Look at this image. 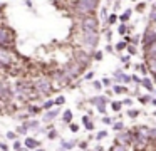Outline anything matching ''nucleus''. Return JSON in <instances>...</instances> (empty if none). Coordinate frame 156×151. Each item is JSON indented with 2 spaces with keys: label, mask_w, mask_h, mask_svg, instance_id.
<instances>
[{
  "label": "nucleus",
  "mask_w": 156,
  "mask_h": 151,
  "mask_svg": "<svg viewBox=\"0 0 156 151\" xmlns=\"http://www.w3.org/2000/svg\"><path fill=\"white\" fill-rule=\"evenodd\" d=\"M74 7H76V12H79L82 15H87L96 10L97 2L96 0H81V2H74Z\"/></svg>",
  "instance_id": "1"
},
{
  "label": "nucleus",
  "mask_w": 156,
  "mask_h": 151,
  "mask_svg": "<svg viewBox=\"0 0 156 151\" xmlns=\"http://www.w3.org/2000/svg\"><path fill=\"white\" fill-rule=\"evenodd\" d=\"M35 89L39 92V96H49L52 92V82L49 81L47 77H39L35 81Z\"/></svg>",
  "instance_id": "2"
},
{
  "label": "nucleus",
  "mask_w": 156,
  "mask_h": 151,
  "mask_svg": "<svg viewBox=\"0 0 156 151\" xmlns=\"http://www.w3.org/2000/svg\"><path fill=\"white\" fill-rule=\"evenodd\" d=\"M81 27H82V32H97L99 22L92 15H86V17H82V20H81Z\"/></svg>",
  "instance_id": "3"
},
{
  "label": "nucleus",
  "mask_w": 156,
  "mask_h": 151,
  "mask_svg": "<svg viewBox=\"0 0 156 151\" xmlns=\"http://www.w3.org/2000/svg\"><path fill=\"white\" fill-rule=\"evenodd\" d=\"M99 42V34L97 32H82V44L87 49H94Z\"/></svg>",
  "instance_id": "4"
},
{
  "label": "nucleus",
  "mask_w": 156,
  "mask_h": 151,
  "mask_svg": "<svg viewBox=\"0 0 156 151\" xmlns=\"http://www.w3.org/2000/svg\"><path fill=\"white\" fill-rule=\"evenodd\" d=\"M81 72H82V67H81V66H79L76 61L67 62V66L64 67V74L67 76L69 79H74V77H77Z\"/></svg>",
  "instance_id": "5"
},
{
  "label": "nucleus",
  "mask_w": 156,
  "mask_h": 151,
  "mask_svg": "<svg viewBox=\"0 0 156 151\" xmlns=\"http://www.w3.org/2000/svg\"><path fill=\"white\" fill-rule=\"evenodd\" d=\"M89 61H91L89 54H86L82 49H81V50H76V62H77V64L82 67V71L89 66Z\"/></svg>",
  "instance_id": "6"
},
{
  "label": "nucleus",
  "mask_w": 156,
  "mask_h": 151,
  "mask_svg": "<svg viewBox=\"0 0 156 151\" xmlns=\"http://www.w3.org/2000/svg\"><path fill=\"white\" fill-rule=\"evenodd\" d=\"M141 41H143V45H144V47L149 45V44H155L156 42V30L155 29H146V32L143 34Z\"/></svg>",
  "instance_id": "7"
},
{
  "label": "nucleus",
  "mask_w": 156,
  "mask_h": 151,
  "mask_svg": "<svg viewBox=\"0 0 156 151\" xmlns=\"http://www.w3.org/2000/svg\"><path fill=\"white\" fill-rule=\"evenodd\" d=\"M106 103H108V97L104 96H94L91 99V104H94L99 113H106Z\"/></svg>",
  "instance_id": "8"
},
{
  "label": "nucleus",
  "mask_w": 156,
  "mask_h": 151,
  "mask_svg": "<svg viewBox=\"0 0 156 151\" xmlns=\"http://www.w3.org/2000/svg\"><path fill=\"white\" fill-rule=\"evenodd\" d=\"M12 42V34L5 27H0V45H7Z\"/></svg>",
  "instance_id": "9"
},
{
  "label": "nucleus",
  "mask_w": 156,
  "mask_h": 151,
  "mask_svg": "<svg viewBox=\"0 0 156 151\" xmlns=\"http://www.w3.org/2000/svg\"><path fill=\"white\" fill-rule=\"evenodd\" d=\"M116 143L126 146L128 143H131V133H119L118 138H116Z\"/></svg>",
  "instance_id": "10"
},
{
  "label": "nucleus",
  "mask_w": 156,
  "mask_h": 151,
  "mask_svg": "<svg viewBox=\"0 0 156 151\" xmlns=\"http://www.w3.org/2000/svg\"><path fill=\"white\" fill-rule=\"evenodd\" d=\"M0 62L3 66H10L12 64V55L8 54L5 49H0Z\"/></svg>",
  "instance_id": "11"
},
{
  "label": "nucleus",
  "mask_w": 156,
  "mask_h": 151,
  "mask_svg": "<svg viewBox=\"0 0 156 151\" xmlns=\"http://www.w3.org/2000/svg\"><path fill=\"white\" fill-rule=\"evenodd\" d=\"M144 50H146V57H148V59H156V42L146 45Z\"/></svg>",
  "instance_id": "12"
},
{
  "label": "nucleus",
  "mask_w": 156,
  "mask_h": 151,
  "mask_svg": "<svg viewBox=\"0 0 156 151\" xmlns=\"http://www.w3.org/2000/svg\"><path fill=\"white\" fill-rule=\"evenodd\" d=\"M139 133H141L143 136H146L149 139V138H156V129L155 128H139Z\"/></svg>",
  "instance_id": "13"
},
{
  "label": "nucleus",
  "mask_w": 156,
  "mask_h": 151,
  "mask_svg": "<svg viewBox=\"0 0 156 151\" xmlns=\"http://www.w3.org/2000/svg\"><path fill=\"white\" fill-rule=\"evenodd\" d=\"M24 144H25V148H29V150H34V148H39L41 143H39L37 139H34V138H25Z\"/></svg>",
  "instance_id": "14"
},
{
  "label": "nucleus",
  "mask_w": 156,
  "mask_h": 151,
  "mask_svg": "<svg viewBox=\"0 0 156 151\" xmlns=\"http://www.w3.org/2000/svg\"><path fill=\"white\" fill-rule=\"evenodd\" d=\"M24 128H25V129H37V128H39V121H35V119L25 121V123H24Z\"/></svg>",
  "instance_id": "15"
},
{
  "label": "nucleus",
  "mask_w": 156,
  "mask_h": 151,
  "mask_svg": "<svg viewBox=\"0 0 156 151\" xmlns=\"http://www.w3.org/2000/svg\"><path fill=\"white\" fill-rule=\"evenodd\" d=\"M59 114V109H54V111H49L47 114L44 116V121L45 123H49V121H52V119H55V116Z\"/></svg>",
  "instance_id": "16"
},
{
  "label": "nucleus",
  "mask_w": 156,
  "mask_h": 151,
  "mask_svg": "<svg viewBox=\"0 0 156 151\" xmlns=\"http://www.w3.org/2000/svg\"><path fill=\"white\" fill-rule=\"evenodd\" d=\"M141 84H143V87H146V89H148V92H153V82H151V81H149L148 77H144V79H141Z\"/></svg>",
  "instance_id": "17"
},
{
  "label": "nucleus",
  "mask_w": 156,
  "mask_h": 151,
  "mask_svg": "<svg viewBox=\"0 0 156 151\" xmlns=\"http://www.w3.org/2000/svg\"><path fill=\"white\" fill-rule=\"evenodd\" d=\"M82 123L86 124V129H87V131L94 129V124H92V121L89 119V116H82Z\"/></svg>",
  "instance_id": "18"
},
{
  "label": "nucleus",
  "mask_w": 156,
  "mask_h": 151,
  "mask_svg": "<svg viewBox=\"0 0 156 151\" xmlns=\"http://www.w3.org/2000/svg\"><path fill=\"white\" fill-rule=\"evenodd\" d=\"M113 89H114L113 92H116V94H124V92H128V87H126V86H119V84H116Z\"/></svg>",
  "instance_id": "19"
},
{
  "label": "nucleus",
  "mask_w": 156,
  "mask_h": 151,
  "mask_svg": "<svg viewBox=\"0 0 156 151\" xmlns=\"http://www.w3.org/2000/svg\"><path fill=\"white\" fill-rule=\"evenodd\" d=\"M62 121H64V123H71V121H72V111H71V109L66 111V113H64V116H62Z\"/></svg>",
  "instance_id": "20"
},
{
  "label": "nucleus",
  "mask_w": 156,
  "mask_h": 151,
  "mask_svg": "<svg viewBox=\"0 0 156 151\" xmlns=\"http://www.w3.org/2000/svg\"><path fill=\"white\" fill-rule=\"evenodd\" d=\"M129 17H131V8H128V10H126V12H124V14H122L121 17H119V20H121V24H124V22H128V20H129Z\"/></svg>",
  "instance_id": "21"
},
{
  "label": "nucleus",
  "mask_w": 156,
  "mask_h": 151,
  "mask_svg": "<svg viewBox=\"0 0 156 151\" xmlns=\"http://www.w3.org/2000/svg\"><path fill=\"white\" fill-rule=\"evenodd\" d=\"M148 64L149 71L153 72V74H156V59H149V62H146Z\"/></svg>",
  "instance_id": "22"
},
{
  "label": "nucleus",
  "mask_w": 156,
  "mask_h": 151,
  "mask_svg": "<svg viewBox=\"0 0 156 151\" xmlns=\"http://www.w3.org/2000/svg\"><path fill=\"white\" fill-rule=\"evenodd\" d=\"M128 47V44H126V42L122 41V42H119V44H116V50H118V52H122V50H124V49Z\"/></svg>",
  "instance_id": "23"
},
{
  "label": "nucleus",
  "mask_w": 156,
  "mask_h": 151,
  "mask_svg": "<svg viewBox=\"0 0 156 151\" xmlns=\"http://www.w3.org/2000/svg\"><path fill=\"white\" fill-rule=\"evenodd\" d=\"M74 146H76V141H66L62 144V148H66V150H72Z\"/></svg>",
  "instance_id": "24"
},
{
  "label": "nucleus",
  "mask_w": 156,
  "mask_h": 151,
  "mask_svg": "<svg viewBox=\"0 0 156 151\" xmlns=\"http://www.w3.org/2000/svg\"><path fill=\"white\" fill-rule=\"evenodd\" d=\"M27 113H30V114H37V113H41V109L35 108V106H27Z\"/></svg>",
  "instance_id": "25"
},
{
  "label": "nucleus",
  "mask_w": 156,
  "mask_h": 151,
  "mask_svg": "<svg viewBox=\"0 0 156 151\" xmlns=\"http://www.w3.org/2000/svg\"><path fill=\"white\" fill-rule=\"evenodd\" d=\"M116 20H118V15H116V14H111V15L108 17V24H109V25L116 24Z\"/></svg>",
  "instance_id": "26"
},
{
  "label": "nucleus",
  "mask_w": 156,
  "mask_h": 151,
  "mask_svg": "<svg viewBox=\"0 0 156 151\" xmlns=\"http://www.w3.org/2000/svg\"><path fill=\"white\" fill-rule=\"evenodd\" d=\"M111 151H128V150H126V146H122V144H118V143H116L114 146H113V150H111Z\"/></svg>",
  "instance_id": "27"
},
{
  "label": "nucleus",
  "mask_w": 156,
  "mask_h": 151,
  "mask_svg": "<svg viewBox=\"0 0 156 151\" xmlns=\"http://www.w3.org/2000/svg\"><path fill=\"white\" fill-rule=\"evenodd\" d=\"M111 108L118 113V111H121V103L119 101H113V104H111Z\"/></svg>",
  "instance_id": "28"
},
{
  "label": "nucleus",
  "mask_w": 156,
  "mask_h": 151,
  "mask_svg": "<svg viewBox=\"0 0 156 151\" xmlns=\"http://www.w3.org/2000/svg\"><path fill=\"white\" fill-rule=\"evenodd\" d=\"M64 103H66V97H64V96H59V97H57V99L54 101V104H55V106H62Z\"/></svg>",
  "instance_id": "29"
},
{
  "label": "nucleus",
  "mask_w": 156,
  "mask_h": 151,
  "mask_svg": "<svg viewBox=\"0 0 156 151\" xmlns=\"http://www.w3.org/2000/svg\"><path fill=\"white\" fill-rule=\"evenodd\" d=\"M151 99H153L151 96H141V97H139V101H141L143 104H148V103H151Z\"/></svg>",
  "instance_id": "30"
},
{
  "label": "nucleus",
  "mask_w": 156,
  "mask_h": 151,
  "mask_svg": "<svg viewBox=\"0 0 156 151\" xmlns=\"http://www.w3.org/2000/svg\"><path fill=\"white\" fill-rule=\"evenodd\" d=\"M138 114H139V111H138V109H129L128 111V116L129 117H138Z\"/></svg>",
  "instance_id": "31"
},
{
  "label": "nucleus",
  "mask_w": 156,
  "mask_h": 151,
  "mask_svg": "<svg viewBox=\"0 0 156 151\" xmlns=\"http://www.w3.org/2000/svg\"><path fill=\"white\" fill-rule=\"evenodd\" d=\"M122 129H124V124H122V123H116L114 124V131H118V133L121 131V133H122Z\"/></svg>",
  "instance_id": "32"
},
{
  "label": "nucleus",
  "mask_w": 156,
  "mask_h": 151,
  "mask_svg": "<svg viewBox=\"0 0 156 151\" xmlns=\"http://www.w3.org/2000/svg\"><path fill=\"white\" fill-rule=\"evenodd\" d=\"M118 30H119V34H121V35H124V34H126V32H128V27H126L124 24H121V25H119V29H118Z\"/></svg>",
  "instance_id": "33"
},
{
  "label": "nucleus",
  "mask_w": 156,
  "mask_h": 151,
  "mask_svg": "<svg viewBox=\"0 0 156 151\" xmlns=\"http://www.w3.org/2000/svg\"><path fill=\"white\" fill-rule=\"evenodd\" d=\"M149 20H151V24L156 27V12H155V10H153V12H151V15H149Z\"/></svg>",
  "instance_id": "34"
},
{
  "label": "nucleus",
  "mask_w": 156,
  "mask_h": 151,
  "mask_svg": "<svg viewBox=\"0 0 156 151\" xmlns=\"http://www.w3.org/2000/svg\"><path fill=\"white\" fill-rule=\"evenodd\" d=\"M52 106H54V101H45L44 103V109H50Z\"/></svg>",
  "instance_id": "35"
},
{
  "label": "nucleus",
  "mask_w": 156,
  "mask_h": 151,
  "mask_svg": "<svg viewBox=\"0 0 156 151\" xmlns=\"http://www.w3.org/2000/svg\"><path fill=\"white\" fill-rule=\"evenodd\" d=\"M126 49H128V52H129V54H136V52H138V50H136V47H134V45H131V44H129V45H128Z\"/></svg>",
  "instance_id": "36"
},
{
  "label": "nucleus",
  "mask_w": 156,
  "mask_h": 151,
  "mask_svg": "<svg viewBox=\"0 0 156 151\" xmlns=\"http://www.w3.org/2000/svg\"><path fill=\"white\" fill-rule=\"evenodd\" d=\"M106 134H108V131H101V133H97V136H96V138H97V139H102Z\"/></svg>",
  "instance_id": "37"
},
{
  "label": "nucleus",
  "mask_w": 156,
  "mask_h": 151,
  "mask_svg": "<svg viewBox=\"0 0 156 151\" xmlns=\"http://www.w3.org/2000/svg\"><path fill=\"white\" fill-rule=\"evenodd\" d=\"M101 84H104V86H111V79H108V77H104L101 81Z\"/></svg>",
  "instance_id": "38"
},
{
  "label": "nucleus",
  "mask_w": 156,
  "mask_h": 151,
  "mask_svg": "<svg viewBox=\"0 0 156 151\" xmlns=\"http://www.w3.org/2000/svg\"><path fill=\"white\" fill-rule=\"evenodd\" d=\"M7 138H8V139H15V138H17V134H15V133H12V131H8Z\"/></svg>",
  "instance_id": "39"
},
{
  "label": "nucleus",
  "mask_w": 156,
  "mask_h": 151,
  "mask_svg": "<svg viewBox=\"0 0 156 151\" xmlns=\"http://www.w3.org/2000/svg\"><path fill=\"white\" fill-rule=\"evenodd\" d=\"M49 138H50V139L57 138V131H49Z\"/></svg>",
  "instance_id": "40"
},
{
  "label": "nucleus",
  "mask_w": 156,
  "mask_h": 151,
  "mask_svg": "<svg viewBox=\"0 0 156 151\" xmlns=\"http://www.w3.org/2000/svg\"><path fill=\"white\" fill-rule=\"evenodd\" d=\"M94 59H96V61H101V59H102V52H96Z\"/></svg>",
  "instance_id": "41"
},
{
  "label": "nucleus",
  "mask_w": 156,
  "mask_h": 151,
  "mask_svg": "<svg viewBox=\"0 0 156 151\" xmlns=\"http://www.w3.org/2000/svg\"><path fill=\"white\" fill-rule=\"evenodd\" d=\"M101 86H102V84L99 82V81H94V89H96V91H99V89H101Z\"/></svg>",
  "instance_id": "42"
},
{
  "label": "nucleus",
  "mask_w": 156,
  "mask_h": 151,
  "mask_svg": "<svg viewBox=\"0 0 156 151\" xmlns=\"http://www.w3.org/2000/svg\"><path fill=\"white\" fill-rule=\"evenodd\" d=\"M136 10H138V12H143V10H144V3H138Z\"/></svg>",
  "instance_id": "43"
},
{
  "label": "nucleus",
  "mask_w": 156,
  "mask_h": 151,
  "mask_svg": "<svg viewBox=\"0 0 156 151\" xmlns=\"http://www.w3.org/2000/svg\"><path fill=\"white\" fill-rule=\"evenodd\" d=\"M92 77H94V72H87V74L84 76V79H87V81L89 79H92Z\"/></svg>",
  "instance_id": "44"
},
{
  "label": "nucleus",
  "mask_w": 156,
  "mask_h": 151,
  "mask_svg": "<svg viewBox=\"0 0 156 151\" xmlns=\"http://www.w3.org/2000/svg\"><path fill=\"white\" fill-rule=\"evenodd\" d=\"M122 81H124V82H129V81H131V76L124 74V76H122Z\"/></svg>",
  "instance_id": "45"
},
{
  "label": "nucleus",
  "mask_w": 156,
  "mask_h": 151,
  "mask_svg": "<svg viewBox=\"0 0 156 151\" xmlns=\"http://www.w3.org/2000/svg\"><path fill=\"white\" fill-rule=\"evenodd\" d=\"M131 81H134V82L141 84V79H139V77H138V76H133V77H131Z\"/></svg>",
  "instance_id": "46"
},
{
  "label": "nucleus",
  "mask_w": 156,
  "mask_h": 151,
  "mask_svg": "<svg viewBox=\"0 0 156 151\" xmlns=\"http://www.w3.org/2000/svg\"><path fill=\"white\" fill-rule=\"evenodd\" d=\"M101 15H102V19H108V12H106V8H101Z\"/></svg>",
  "instance_id": "47"
},
{
  "label": "nucleus",
  "mask_w": 156,
  "mask_h": 151,
  "mask_svg": "<svg viewBox=\"0 0 156 151\" xmlns=\"http://www.w3.org/2000/svg\"><path fill=\"white\" fill-rule=\"evenodd\" d=\"M102 123H104V124H111L113 121H111V117H102Z\"/></svg>",
  "instance_id": "48"
},
{
  "label": "nucleus",
  "mask_w": 156,
  "mask_h": 151,
  "mask_svg": "<svg viewBox=\"0 0 156 151\" xmlns=\"http://www.w3.org/2000/svg\"><path fill=\"white\" fill-rule=\"evenodd\" d=\"M0 150H2V151H7V150H8V146H7L5 143H0Z\"/></svg>",
  "instance_id": "49"
},
{
  "label": "nucleus",
  "mask_w": 156,
  "mask_h": 151,
  "mask_svg": "<svg viewBox=\"0 0 156 151\" xmlns=\"http://www.w3.org/2000/svg\"><path fill=\"white\" fill-rule=\"evenodd\" d=\"M25 128H24V126H20V128H19V129H17V133H20V134H25Z\"/></svg>",
  "instance_id": "50"
},
{
  "label": "nucleus",
  "mask_w": 156,
  "mask_h": 151,
  "mask_svg": "<svg viewBox=\"0 0 156 151\" xmlns=\"http://www.w3.org/2000/svg\"><path fill=\"white\" fill-rule=\"evenodd\" d=\"M77 129H79V126H77V124H71V131H74V133H76Z\"/></svg>",
  "instance_id": "51"
},
{
  "label": "nucleus",
  "mask_w": 156,
  "mask_h": 151,
  "mask_svg": "<svg viewBox=\"0 0 156 151\" xmlns=\"http://www.w3.org/2000/svg\"><path fill=\"white\" fill-rule=\"evenodd\" d=\"M79 146H81V150H86V148H87V143L82 141V143H79Z\"/></svg>",
  "instance_id": "52"
},
{
  "label": "nucleus",
  "mask_w": 156,
  "mask_h": 151,
  "mask_svg": "<svg viewBox=\"0 0 156 151\" xmlns=\"http://www.w3.org/2000/svg\"><path fill=\"white\" fill-rule=\"evenodd\" d=\"M122 104H126V106H131V104H133V101H131V99H124V101H122Z\"/></svg>",
  "instance_id": "53"
},
{
  "label": "nucleus",
  "mask_w": 156,
  "mask_h": 151,
  "mask_svg": "<svg viewBox=\"0 0 156 151\" xmlns=\"http://www.w3.org/2000/svg\"><path fill=\"white\" fill-rule=\"evenodd\" d=\"M20 146H22V144L19 143V141H15V143H14V148H15V150H20Z\"/></svg>",
  "instance_id": "54"
},
{
  "label": "nucleus",
  "mask_w": 156,
  "mask_h": 151,
  "mask_svg": "<svg viewBox=\"0 0 156 151\" xmlns=\"http://www.w3.org/2000/svg\"><path fill=\"white\" fill-rule=\"evenodd\" d=\"M151 104H155L156 106V99H151Z\"/></svg>",
  "instance_id": "55"
},
{
  "label": "nucleus",
  "mask_w": 156,
  "mask_h": 151,
  "mask_svg": "<svg viewBox=\"0 0 156 151\" xmlns=\"http://www.w3.org/2000/svg\"><path fill=\"white\" fill-rule=\"evenodd\" d=\"M3 67H5V66H3V64H2V62H0V69H3Z\"/></svg>",
  "instance_id": "56"
},
{
  "label": "nucleus",
  "mask_w": 156,
  "mask_h": 151,
  "mask_svg": "<svg viewBox=\"0 0 156 151\" xmlns=\"http://www.w3.org/2000/svg\"><path fill=\"white\" fill-rule=\"evenodd\" d=\"M155 12H156V3H155Z\"/></svg>",
  "instance_id": "57"
},
{
  "label": "nucleus",
  "mask_w": 156,
  "mask_h": 151,
  "mask_svg": "<svg viewBox=\"0 0 156 151\" xmlns=\"http://www.w3.org/2000/svg\"><path fill=\"white\" fill-rule=\"evenodd\" d=\"M37 151H44V150H37Z\"/></svg>",
  "instance_id": "58"
},
{
  "label": "nucleus",
  "mask_w": 156,
  "mask_h": 151,
  "mask_svg": "<svg viewBox=\"0 0 156 151\" xmlns=\"http://www.w3.org/2000/svg\"><path fill=\"white\" fill-rule=\"evenodd\" d=\"M97 151H102V150H97Z\"/></svg>",
  "instance_id": "59"
},
{
  "label": "nucleus",
  "mask_w": 156,
  "mask_h": 151,
  "mask_svg": "<svg viewBox=\"0 0 156 151\" xmlns=\"http://www.w3.org/2000/svg\"><path fill=\"white\" fill-rule=\"evenodd\" d=\"M155 116H156V113H155Z\"/></svg>",
  "instance_id": "60"
}]
</instances>
